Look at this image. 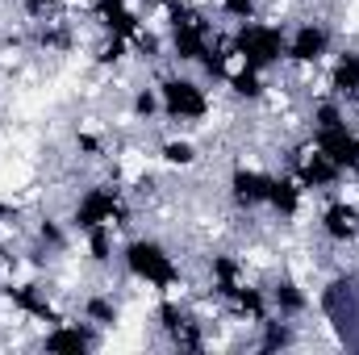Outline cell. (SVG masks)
Returning a JSON list of instances; mask_svg holds the SVG:
<instances>
[{
  "label": "cell",
  "mask_w": 359,
  "mask_h": 355,
  "mask_svg": "<svg viewBox=\"0 0 359 355\" xmlns=\"http://www.w3.org/2000/svg\"><path fill=\"white\" fill-rule=\"evenodd\" d=\"M234 51L243 55V63L247 67H268L280 59V51H284V38H280V29H268V25H243V34H238V42H234Z\"/></svg>",
  "instance_id": "obj_1"
},
{
  "label": "cell",
  "mask_w": 359,
  "mask_h": 355,
  "mask_svg": "<svg viewBox=\"0 0 359 355\" xmlns=\"http://www.w3.org/2000/svg\"><path fill=\"white\" fill-rule=\"evenodd\" d=\"M172 29H176V55L180 59H205L209 55V25L192 8L172 4Z\"/></svg>",
  "instance_id": "obj_2"
},
{
  "label": "cell",
  "mask_w": 359,
  "mask_h": 355,
  "mask_svg": "<svg viewBox=\"0 0 359 355\" xmlns=\"http://www.w3.org/2000/svg\"><path fill=\"white\" fill-rule=\"evenodd\" d=\"M126 260H130V272H134V276H142V280H151V284H176V264H172V255H163V247H155V243H134Z\"/></svg>",
  "instance_id": "obj_3"
},
{
  "label": "cell",
  "mask_w": 359,
  "mask_h": 355,
  "mask_svg": "<svg viewBox=\"0 0 359 355\" xmlns=\"http://www.w3.org/2000/svg\"><path fill=\"white\" fill-rule=\"evenodd\" d=\"M318 151L326 155V159H334L339 168H355L359 163V138L339 121V126H326V130H318Z\"/></svg>",
  "instance_id": "obj_4"
},
{
  "label": "cell",
  "mask_w": 359,
  "mask_h": 355,
  "mask_svg": "<svg viewBox=\"0 0 359 355\" xmlns=\"http://www.w3.org/2000/svg\"><path fill=\"white\" fill-rule=\"evenodd\" d=\"M126 213H121V205H117V196L113 192H88L84 201H80V209H76V222L92 230V226H113V222H121Z\"/></svg>",
  "instance_id": "obj_5"
},
{
  "label": "cell",
  "mask_w": 359,
  "mask_h": 355,
  "mask_svg": "<svg viewBox=\"0 0 359 355\" xmlns=\"http://www.w3.org/2000/svg\"><path fill=\"white\" fill-rule=\"evenodd\" d=\"M163 105L172 117H201L205 113V92L188 80H168L163 84Z\"/></svg>",
  "instance_id": "obj_6"
},
{
  "label": "cell",
  "mask_w": 359,
  "mask_h": 355,
  "mask_svg": "<svg viewBox=\"0 0 359 355\" xmlns=\"http://www.w3.org/2000/svg\"><path fill=\"white\" fill-rule=\"evenodd\" d=\"M96 13H100V21L113 29V38H138V17H134L121 0H100Z\"/></svg>",
  "instance_id": "obj_7"
},
{
  "label": "cell",
  "mask_w": 359,
  "mask_h": 355,
  "mask_svg": "<svg viewBox=\"0 0 359 355\" xmlns=\"http://www.w3.org/2000/svg\"><path fill=\"white\" fill-rule=\"evenodd\" d=\"M322 51H326V29H318V25L297 29V38H292V46H288V55H292L297 63H313V59H322Z\"/></svg>",
  "instance_id": "obj_8"
},
{
  "label": "cell",
  "mask_w": 359,
  "mask_h": 355,
  "mask_svg": "<svg viewBox=\"0 0 359 355\" xmlns=\"http://www.w3.org/2000/svg\"><path fill=\"white\" fill-rule=\"evenodd\" d=\"M163 326H168V335L176 339L180 347H188V351H201V335H196V326L180 314L176 305H163Z\"/></svg>",
  "instance_id": "obj_9"
},
{
  "label": "cell",
  "mask_w": 359,
  "mask_h": 355,
  "mask_svg": "<svg viewBox=\"0 0 359 355\" xmlns=\"http://www.w3.org/2000/svg\"><path fill=\"white\" fill-rule=\"evenodd\" d=\"M268 188H271V176H259V172H238V176H234V196H238L243 205L268 201Z\"/></svg>",
  "instance_id": "obj_10"
},
{
  "label": "cell",
  "mask_w": 359,
  "mask_h": 355,
  "mask_svg": "<svg viewBox=\"0 0 359 355\" xmlns=\"http://www.w3.org/2000/svg\"><path fill=\"white\" fill-rule=\"evenodd\" d=\"M355 222H359V213L351 205H330V209H326V234H330V239H351L359 230Z\"/></svg>",
  "instance_id": "obj_11"
},
{
  "label": "cell",
  "mask_w": 359,
  "mask_h": 355,
  "mask_svg": "<svg viewBox=\"0 0 359 355\" xmlns=\"http://www.w3.org/2000/svg\"><path fill=\"white\" fill-rule=\"evenodd\" d=\"M301 180H305V184H334V180H339V163L326 159V155H313V159H305Z\"/></svg>",
  "instance_id": "obj_12"
},
{
  "label": "cell",
  "mask_w": 359,
  "mask_h": 355,
  "mask_svg": "<svg viewBox=\"0 0 359 355\" xmlns=\"http://www.w3.org/2000/svg\"><path fill=\"white\" fill-rule=\"evenodd\" d=\"M297 201H301L297 184H288V180H271V188H268V205H276L280 213H297Z\"/></svg>",
  "instance_id": "obj_13"
},
{
  "label": "cell",
  "mask_w": 359,
  "mask_h": 355,
  "mask_svg": "<svg viewBox=\"0 0 359 355\" xmlns=\"http://www.w3.org/2000/svg\"><path fill=\"white\" fill-rule=\"evenodd\" d=\"M88 335L84 330H55L46 339V351H88Z\"/></svg>",
  "instance_id": "obj_14"
},
{
  "label": "cell",
  "mask_w": 359,
  "mask_h": 355,
  "mask_svg": "<svg viewBox=\"0 0 359 355\" xmlns=\"http://www.w3.org/2000/svg\"><path fill=\"white\" fill-rule=\"evenodd\" d=\"M334 88L339 92H359V55H343L334 67Z\"/></svg>",
  "instance_id": "obj_15"
},
{
  "label": "cell",
  "mask_w": 359,
  "mask_h": 355,
  "mask_svg": "<svg viewBox=\"0 0 359 355\" xmlns=\"http://www.w3.org/2000/svg\"><path fill=\"white\" fill-rule=\"evenodd\" d=\"M8 297H13L21 309H29V314H38V318H46V322H55V309H50L34 288H8Z\"/></svg>",
  "instance_id": "obj_16"
},
{
  "label": "cell",
  "mask_w": 359,
  "mask_h": 355,
  "mask_svg": "<svg viewBox=\"0 0 359 355\" xmlns=\"http://www.w3.org/2000/svg\"><path fill=\"white\" fill-rule=\"evenodd\" d=\"M230 297H234V305L243 309V314H251V318H264V297L255 293V288H230Z\"/></svg>",
  "instance_id": "obj_17"
},
{
  "label": "cell",
  "mask_w": 359,
  "mask_h": 355,
  "mask_svg": "<svg viewBox=\"0 0 359 355\" xmlns=\"http://www.w3.org/2000/svg\"><path fill=\"white\" fill-rule=\"evenodd\" d=\"M276 301H280V309H288V314H297V309L305 305V297H301L292 284H280V288H276Z\"/></svg>",
  "instance_id": "obj_18"
},
{
  "label": "cell",
  "mask_w": 359,
  "mask_h": 355,
  "mask_svg": "<svg viewBox=\"0 0 359 355\" xmlns=\"http://www.w3.org/2000/svg\"><path fill=\"white\" fill-rule=\"evenodd\" d=\"M234 88L243 92V96H259V76H255V67H247L243 76H234Z\"/></svg>",
  "instance_id": "obj_19"
},
{
  "label": "cell",
  "mask_w": 359,
  "mask_h": 355,
  "mask_svg": "<svg viewBox=\"0 0 359 355\" xmlns=\"http://www.w3.org/2000/svg\"><path fill=\"white\" fill-rule=\"evenodd\" d=\"M92 255L109 260V234H104V226H92Z\"/></svg>",
  "instance_id": "obj_20"
},
{
  "label": "cell",
  "mask_w": 359,
  "mask_h": 355,
  "mask_svg": "<svg viewBox=\"0 0 359 355\" xmlns=\"http://www.w3.org/2000/svg\"><path fill=\"white\" fill-rule=\"evenodd\" d=\"M288 339H292V335H288L284 326H268V339H264V347H268V351H276V347H288Z\"/></svg>",
  "instance_id": "obj_21"
},
{
  "label": "cell",
  "mask_w": 359,
  "mask_h": 355,
  "mask_svg": "<svg viewBox=\"0 0 359 355\" xmlns=\"http://www.w3.org/2000/svg\"><path fill=\"white\" fill-rule=\"evenodd\" d=\"M168 159L172 163H192V147L188 142H168Z\"/></svg>",
  "instance_id": "obj_22"
},
{
  "label": "cell",
  "mask_w": 359,
  "mask_h": 355,
  "mask_svg": "<svg viewBox=\"0 0 359 355\" xmlns=\"http://www.w3.org/2000/svg\"><path fill=\"white\" fill-rule=\"evenodd\" d=\"M88 314L96 318V322H113V305H109V301H100V297L88 301Z\"/></svg>",
  "instance_id": "obj_23"
},
{
  "label": "cell",
  "mask_w": 359,
  "mask_h": 355,
  "mask_svg": "<svg viewBox=\"0 0 359 355\" xmlns=\"http://www.w3.org/2000/svg\"><path fill=\"white\" fill-rule=\"evenodd\" d=\"M326 126H339V109L334 105H322L318 109V130H326Z\"/></svg>",
  "instance_id": "obj_24"
},
{
  "label": "cell",
  "mask_w": 359,
  "mask_h": 355,
  "mask_svg": "<svg viewBox=\"0 0 359 355\" xmlns=\"http://www.w3.org/2000/svg\"><path fill=\"white\" fill-rule=\"evenodd\" d=\"M251 0H226V13H234V17H243V21H251Z\"/></svg>",
  "instance_id": "obj_25"
},
{
  "label": "cell",
  "mask_w": 359,
  "mask_h": 355,
  "mask_svg": "<svg viewBox=\"0 0 359 355\" xmlns=\"http://www.w3.org/2000/svg\"><path fill=\"white\" fill-rule=\"evenodd\" d=\"M151 109H155V96L142 92V96H138V113H151Z\"/></svg>",
  "instance_id": "obj_26"
}]
</instances>
